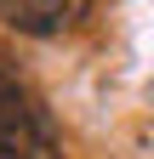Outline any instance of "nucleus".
<instances>
[{"mask_svg": "<svg viewBox=\"0 0 154 159\" xmlns=\"http://www.w3.org/2000/svg\"><path fill=\"white\" fill-rule=\"evenodd\" d=\"M86 17H91V0H0V23L12 34H29V40L69 34Z\"/></svg>", "mask_w": 154, "mask_h": 159, "instance_id": "obj_2", "label": "nucleus"}, {"mask_svg": "<svg viewBox=\"0 0 154 159\" xmlns=\"http://www.w3.org/2000/svg\"><path fill=\"white\" fill-rule=\"evenodd\" d=\"M0 159H63L51 114L6 74H0Z\"/></svg>", "mask_w": 154, "mask_h": 159, "instance_id": "obj_1", "label": "nucleus"}]
</instances>
